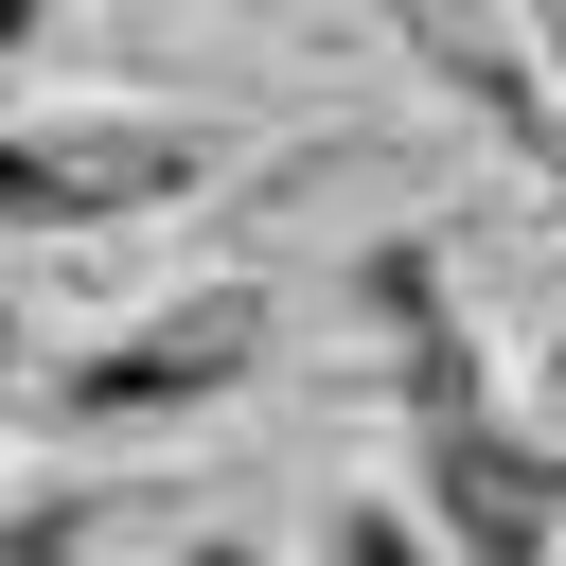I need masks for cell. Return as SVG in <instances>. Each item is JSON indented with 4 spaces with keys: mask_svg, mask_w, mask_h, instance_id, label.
<instances>
[{
    "mask_svg": "<svg viewBox=\"0 0 566 566\" xmlns=\"http://www.w3.org/2000/svg\"><path fill=\"white\" fill-rule=\"evenodd\" d=\"M531 53H548V88H566V18H548V35H531Z\"/></svg>",
    "mask_w": 566,
    "mask_h": 566,
    "instance_id": "cell-6",
    "label": "cell"
},
{
    "mask_svg": "<svg viewBox=\"0 0 566 566\" xmlns=\"http://www.w3.org/2000/svg\"><path fill=\"white\" fill-rule=\"evenodd\" d=\"M407 35H424V71H460V88H478V106H495V124L531 142V159H566V88H548V53L478 35V18H407Z\"/></svg>",
    "mask_w": 566,
    "mask_h": 566,
    "instance_id": "cell-4",
    "label": "cell"
},
{
    "mask_svg": "<svg viewBox=\"0 0 566 566\" xmlns=\"http://www.w3.org/2000/svg\"><path fill=\"white\" fill-rule=\"evenodd\" d=\"M248 354H265V301H248V283H177L159 318L88 336V354L53 371V407H71V424H177V407H212Z\"/></svg>",
    "mask_w": 566,
    "mask_h": 566,
    "instance_id": "cell-3",
    "label": "cell"
},
{
    "mask_svg": "<svg viewBox=\"0 0 566 566\" xmlns=\"http://www.w3.org/2000/svg\"><path fill=\"white\" fill-rule=\"evenodd\" d=\"M212 177V124L195 106H53V124H0V230H106V212H159Z\"/></svg>",
    "mask_w": 566,
    "mask_h": 566,
    "instance_id": "cell-2",
    "label": "cell"
},
{
    "mask_svg": "<svg viewBox=\"0 0 566 566\" xmlns=\"http://www.w3.org/2000/svg\"><path fill=\"white\" fill-rule=\"evenodd\" d=\"M318 566H442V548H424V513H407V495H354Z\"/></svg>",
    "mask_w": 566,
    "mask_h": 566,
    "instance_id": "cell-5",
    "label": "cell"
},
{
    "mask_svg": "<svg viewBox=\"0 0 566 566\" xmlns=\"http://www.w3.org/2000/svg\"><path fill=\"white\" fill-rule=\"evenodd\" d=\"M18 35H35V18H0V71H18Z\"/></svg>",
    "mask_w": 566,
    "mask_h": 566,
    "instance_id": "cell-7",
    "label": "cell"
},
{
    "mask_svg": "<svg viewBox=\"0 0 566 566\" xmlns=\"http://www.w3.org/2000/svg\"><path fill=\"white\" fill-rule=\"evenodd\" d=\"M371 318H389V371H407V424H424V548H442V566H548L566 495H548V460L495 424L478 336H460V283H442L424 248H371Z\"/></svg>",
    "mask_w": 566,
    "mask_h": 566,
    "instance_id": "cell-1",
    "label": "cell"
},
{
    "mask_svg": "<svg viewBox=\"0 0 566 566\" xmlns=\"http://www.w3.org/2000/svg\"><path fill=\"white\" fill-rule=\"evenodd\" d=\"M0 371H18V301H0Z\"/></svg>",
    "mask_w": 566,
    "mask_h": 566,
    "instance_id": "cell-8",
    "label": "cell"
}]
</instances>
